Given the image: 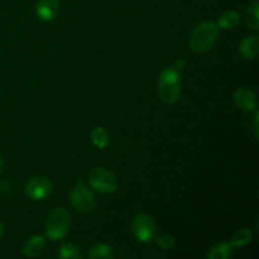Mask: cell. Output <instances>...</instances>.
Listing matches in <instances>:
<instances>
[{
    "label": "cell",
    "mask_w": 259,
    "mask_h": 259,
    "mask_svg": "<svg viewBox=\"0 0 259 259\" xmlns=\"http://www.w3.org/2000/svg\"><path fill=\"white\" fill-rule=\"evenodd\" d=\"M182 90L180 70L175 66L164 68L158 78V95L164 104H175L180 99Z\"/></svg>",
    "instance_id": "cell-1"
},
{
    "label": "cell",
    "mask_w": 259,
    "mask_h": 259,
    "mask_svg": "<svg viewBox=\"0 0 259 259\" xmlns=\"http://www.w3.org/2000/svg\"><path fill=\"white\" fill-rule=\"evenodd\" d=\"M219 28L215 23L206 20L194 28L190 34V48L196 53H204L209 51L217 42Z\"/></svg>",
    "instance_id": "cell-2"
},
{
    "label": "cell",
    "mask_w": 259,
    "mask_h": 259,
    "mask_svg": "<svg viewBox=\"0 0 259 259\" xmlns=\"http://www.w3.org/2000/svg\"><path fill=\"white\" fill-rule=\"evenodd\" d=\"M71 215L63 207H56L48 214L46 222V234L51 240L62 239L68 232Z\"/></svg>",
    "instance_id": "cell-3"
},
{
    "label": "cell",
    "mask_w": 259,
    "mask_h": 259,
    "mask_svg": "<svg viewBox=\"0 0 259 259\" xmlns=\"http://www.w3.org/2000/svg\"><path fill=\"white\" fill-rule=\"evenodd\" d=\"M89 184L101 194H111L118 189V180L113 171L105 167H95L89 172Z\"/></svg>",
    "instance_id": "cell-4"
},
{
    "label": "cell",
    "mask_w": 259,
    "mask_h": 259,
    "mask_svg": "<svg viewBox=\"0 0 259 259\" xmlns=\"http://www.w3.org/2000/svg\"><path fill=\"white\" fill-rule=\"evenodd\" d=\"M70 199L73 207H75L77 211L82 212V214H90V212H93L96 207L95 196H94V195L91 194L90 190L85 186L82 180H80V181L76 184V186L72 189Z\"/></svg>",
    "instance_id": "cell-5"
},
{
    "label": "cell",
    "mask_w": 259,
    "mask_h": 259,
    "mask_svg": "<svg viewBox=\"0 0 259 259\" xmlns=\"http://www.w3.org/2000/svg\"><path fill=\"white\" fill-rule=\"evenodd\" d=\"M132 232L139 242H151L156 234V225L153 219L147 214L136 215L132 222Z\"/></svg>",
    "instance_id": "cell-6"
},
{
    "label": "cell",
    "mask_w": 259,
    "mask_h": 259,
    "mask_svg": "<svg viewBox=\"0 0 259 259\" xmlns=\"http://www.w3.org/2000/svg\"><path fill=\"white\" fill-rule=\"evenodd\" d=\"M53 185L45 176H34L25 185V194L32 200H43L51 194Z\"/></svg>",
    "instance_id": "cell-7"
},
{
    "label": "cell",
    "mask_w": 259,
    "mask_h": 259,
    "mask_svg": "<svg viewBox=\"0 0 259 259\" xmlns=\"http://www.w3.org/2000/svg\"><path fill=\"white\" fill-rule=\"evenodd\" d=\"M234 104L243 111H254L257 109V95L248 88L238 89L234 94Z\"/></svg>",
    "instance_id": "cell-8"
},
{
    "label": "cell",
    "mask_w": 259,
    "mask_h": 259,
    "mask_svg": "<svg viewBox=\"0 0 259 259\" xmlns=\"http://www.w3.org/2000/svg\"><path fill=\"white\" fill-rule=\"evenodd\" d=\"M60 3L58 0H38L35 13L37 17L43 22H51L56 18L58 13Z\"/></svg>",
    "instance_id": "cell-9"
},
{
    "label": "cell",
    "mask_w": 259,
    "mask_h": 259,
    "mask_svg": "<svg viewBox=\"0 0 259 259\" xmlns=\"http://www.w3.org/2000/svg\"><path fill=\"white\" fill-rule=\"evenodd\" d=\"M239 52L247 60H254L259 53V38L258 35L253 34L245 37L239 45Z\"/></svg>",
    "instance_id": "cell-10"
},
{
    "label": "cell",
    "mask_w": 259,
    "mask_h": 259,
    "mask_svg": "<svg viewBox=\"0 0 259 259\" xmlns=\"http://www.w3.org/2000/svg\"><path fill=\"white\" fill-rule=\"evenodd\" d=\"M43 248H45V238L40 235H33L23 245V254L29 258L38 257L43 252Z\"/></svg>",
    "instance_id": "cell-11"
},
{
    "label": "cell",
    "mask_w": 259,
    "mask_h": 259,
    "mask_svg": "<svg viewBox=\"0 0 259 259\" xmlns=\"http://www.w3.org/2000/svg\"><path fill=\"white\" fill-rule=\"evenodd\" d=\"M245 23L253 30L259 29V2L253 0L252 4L245 10Z\"/></svg>",
    "instance_id": "cell-12"
},
{
    "label": "cell",
    "mask_w": 259,
    "mask_h": 259,
    "mask_svg": "<svg viewBox=\"0 0 259 259\" xmlns=\"http://www.w3.org/2000/svg\"><path fill=\"white\" fill-rule=\"evenodd\" d=\"M239 19V14L235 10H228L220 15L217 25L218 28H222V29H233L238 25Z\"/></svg>",
    "instance_id": "cell-13"
},
{
    "label": "cell",
    "mask_w": 259,
    "mask_h": 259,
    "mask_svg": "<svg viewBox=\"0 0 259 259\" xmlns=\"http://www.w3.org/2000/svg\"><path fill=\"white\" fill-rule=\"evenodd\" d=\"M233 254V247L230 243H220L212 247L206 257L209 259H229Z\"/></svg>",
    "instance_id": "cell-14"
},
{
    "label": "cell",
    "mask_w": 259,
    "mask_h": 259,
    "mask_svg": "<svg viewBox=\"0 0 259 259\" xmlns=\"http://www.w3.org/2000/svg\"><path fill=\"white\" fill-rule=\"evenodd\" d=\"M91 141H93L94 146L98 147V148L103 149L105 147L109 146L110 143V138H109V134L103 126H95L91 132Z\"/></svg>",
    "instance_id": "cell-15"
},
{
    "label": "cell",
    "mask_w": 259,
    "mask_h": 259,
    "mask_svg": "<svg viewBox=\"0 0 259 259\" xmlns=\"http://www.w3.org/2000/svg\"><path fill=\"white\" fill-rule=\"evenodd\" d=\"M88 257L90 259H96V258H113L114 252L113 248L108 244H104V243H99V244L93 245L90 248L88 253Z\"/></svg>",
    "instance_id": "cell-16"
},
{
    "label": "cell",
    "mask_w": 259,
    "mask_h": 259,
    "mask_svg": "<svg viewBox=\"0 0 259 259\" xmlns=\"http://www.w3.org/2000/svg\"><path fill=\"white\" fill-rule=\"evenodd\" d=\"M253 238V233L250 232L247 228H243V229L238 230L232 238V242H230V245L233 248H242L245 247L248 243H250Z\"/></svg>",
    "instance_id": "cell-17"
},
{
    "label": "cell",
    "mask_w": 259,
    "mask_h": 259,
    "mask_svg": "<svg viewBox=\"0 0 259 259\" xmlns=\"http://www.w3.org/2000/svg\"><path fill=\"white\" fill-rule=\"evenodd\" d=\"M58 258L61 259H80L82 258V253L81 249L73 243H67V244L62 245L58 252Z\"/></svg>",
    "instance_id": "cell-18"
},
{
    "label": "cell",
    "mask_w": 259,
    "mask_h": 259,
    "mask_svg": "<svg viewBox=\"0 0 259 259\" xmlns=\"http://www.w3.org/2000/svg\"><path fill=\"white\" fill-rule=\"evenodd\" d=\"M157 244L162 248L163 250H169L174 248L175 245V238L168 233H163L157 237Z\"/></svg>",
    "instance_id": "cell-19"
},
{
    "label": "cell",
    "mask_w": 259,
    "mask_h": 259,
    "mask_svg": "<svg viewBox=\"0 0 259 259\" xmlns=\"http://www.w3.org/2000/svg\"><path fill=\"white\" fill-rule=\"evenodd\" d=\"M253 134H254V138L258 139L259 136V113L255 111L254 120H253Z\"/></svg>",
    "instance_id": "cell-20"
},
{
    "label": "cell",
    "mask_w": 259,
    "mask_h": 259,
    "mask_svg": "<svg viewBox=\"0 0 259 259\" xmlns=\"http://www.w3.org/2000/svg\"><path fill=\"white\" fill-rule=\"evenodd\" d=\"M3 234H4V225H3L2 223H0V238L3 237Z\"/></svg>",
    "instance_id": "cell-21"
},
{
    "label": "cell",
    "mask_w": 259,
    "mask_h": 259,
    "mask_svg": "<svg viewBox=\"0 0 259 259\" xmlns=\"http://www.w3.org/2000/svg\"><path fill=\"white\" fill-rule=\"evenodd\" d=\"M0 166H2V158H0Z\"/></svg>",
    "instance_id": "cell-22"
}]
</instances>
